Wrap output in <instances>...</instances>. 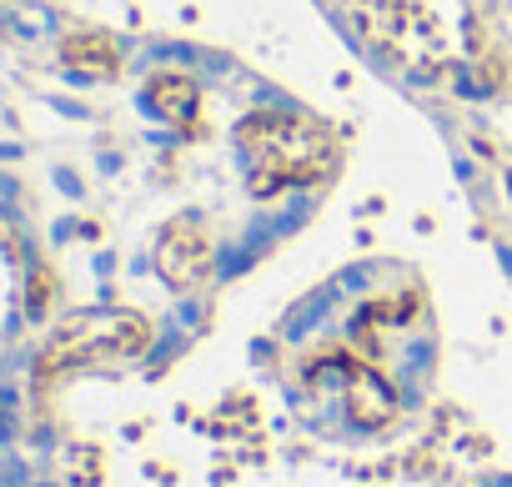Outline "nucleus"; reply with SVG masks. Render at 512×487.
<instances>
[{"mask_svg":"<svg viewBox=\"0 0 512 487\" xmlns=\"http://www.w3.org/2000/svg\"><path fill=\"white\" fill-rule=\"evenodd\" d=\"M61 61H66L76 76H96V81H106V76H116L121 51H116L106 36H71V41L61 46Z\"/></svg>","mask_w":512,"mask_h":487,"instance_id":"obj_5","label":"nucleus"},{"mask_svg":"<svg viewBox=\"0 0 512 487\" xmlns=\"http://www.w3.org/2000/svg\"><path fill=\"white\" fill-rule=\"evenodd\" d=\"M146 101H151L156 116H166V121L181 126V131H191V121H196V111H201V91H196V81L181 76V71L151 76V81H146Z\"/></svg>","mask_w":512,"mask_h":487,"instance_id":"obj_4","label":"nucleus"},{"mask_svg":"<svg viewBox=\"0 0 512 487\" xmlns=\"http://www.w3.org/2000/svg\"><path fill=\"white\" fill-rule=\"evenodd\" d=\"M206 267H211V241H206V231H201L191 216H176V221L161 231L156 272H161L171 287H191L196 277H206Z\"/></svg>","mask_w":512,"mask_h":487,"instance_id":"obj_3","label":"nucleus"},{"mask_svg":"<svg viewBox=\"0 0 512 487\" xmlns=\"http://www.w3.org/2000/svg\"><path fill=\"white\" fill-rule=\"evenodd\" d=\"M236 146L251 156V191L256 196H272L282 186H307L337 166L332 136L317 121L287 116V111H251L236 126Z\"/></svg>","mask_w":512,"mask_h":487,"instance_id":"obj_1","label":"nucleus"},{"mask_svg":"<svg viewBox=\"0 0 512 487\" xmlns=\"http://www.w3.org/2000/svg\"><path fill=\"white\" fill-rule=\"evenodd\" d=\"M146 347V322L141 317H86V322H71L61 332V342L51 347V362L56 357H126V352H141Z\"/></svg>","mask_w":512,"mask_h":487,"instance_id":"obj_2","label":"nucleus"}]
</instances>
